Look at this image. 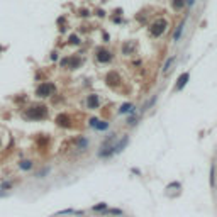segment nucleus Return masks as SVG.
I'll return each instance as SVG.
<instances>
[{
	"label": "nucleus",
	"instance_id": "obj_1",
	"mask_svg": "<svg viewBox=\"0 0 217 217\" xmlns=\"http://www.w3.org/2000/svg\"><path fill=\"white\" fill-rule=\"evenodd\" d=\"M26 115L29 119H34V120L46 119V117H48V109H46L44 105H34V107L27 109Z\"/></svg>",
	"mask_w": 217,
	"mask_h": 217
},
{
	"label": "nucleus",
	"instance_id": "obj_2",
	"mask_svg": "<svg viewBox=\"0 0 217 217\" xmlns=\"http://www.w3.org/2000/svg\"><path fill=\"white\" fill-rule=\"evenodd\" d=\"M54 92V85L53 83H41L39 87H37V90H36V93H37V97H49Z\"/></svg>",
	"mask_w": 217,
	"mask_h": 217
},
{
	"label": "nucleus",
	"instance_id": "obj_3",
	"mask_svg": "<svg viewBox=\"0 0 217 217\" xmlns=\"http://www.w3.org/2000/svg\"><path fill=\"white\" fill-rule=\"evenodd\" d=\"M165 29H166V20L165 19H158L156 22L151 24V34L158 37V36H161L163 32H165Z\"/></svg>",
	"mask_w": 217,
	"mask_h": 217
},
{
	"label": "nucleus",
	"instance_id": "obj_4",
	"mask_svg": "<svg viewBox=\"0 0 217 217\" xmlns=\"http://www.w3.org/2000/svg\"><path fill=\"white\" fill-rule=\"evenodd\" d=\"M97 60L102 61V63H109L112 60V54L105 49H97Z\"/></svg>",
	"mask_w": 217,
	"mask_h": 217
},
{
	"label": "nucleus",
	"instance_id": "obj_5",
	"mask_svg": "<svg viewBox=\"0 0 217 217\" xmlns=\"http://www.w3.org/2000/svg\"><path fill=\"white\" fill-rule=\"evenodd\" d=\"M98 103H100L98 95H88V100H87V105H88V109H97Z\"/></svg>",
	"mask_w": 217,
	"mask_h": 217
},
{
	"label": "nucleus",
	"instance_id": "obj_6",
	"mask_svg": "<svg viewBox=\"0 0 217 217\" xmlns=\"http://www.w3.org/2000/svg\"><path fill=\"white\" fill-rule=\"evenodd\" d=\"M188 78H190V75L188 73H183L180 78H178V83H177V87H175V90H182L183 87L187 85V82H188Z\"/></svg>",
	"mask_w": 217,
	"mask_h": 217
},
{
	"label": "nucleus",
	"instance_id": "obj_7",
	"mask_svg": "<svg viewBox=\"0 0 217 217\" xmlns=\"http://www.w3.org/2000/svg\"><path fill=\"white\" fill-rule=\"evenodd\" d=\"M90 126L95 127V129H102V131H105L109 127L107 122H102V120H97V119H90Z\"/></svg>",
	"mask_w": 217,
	"mask_h": 217
},
{
	"label": "nucleus",
	"instance_id": "obj_8",
	"mask_svg": "<svg viewBox=\"0 0 217 217\" xmlns=\"http://www.w3.org/2000/svg\"><path fill=\"white\" fill-rule=\"evenodd\" d=\"M127 143H129V137H124V139H120L117 144H114V154H115V153H120V151H122V149L127 146Z\"/></svg>",
	"mask_w": 217,
	"mask_h": 217
},
{
	"label": "nucleus",
	"instance_id": "obj_9",
	"mask_svg": "<svg viewBox=\"0 0 217 217\" xmlns=\"http://www.w3.org/2000/svg\"><path fill=\"white\" fill-rule=\"evenodd\" d=\"M56 122H58V126H63V127H68L70 126V117L68 115H58V119H56Z\"/></svg>",
	"mask_w": 217,
	"mask_h": 217
},
{
	"label": "nucleus",
	"instance_id": "obj_10",
	"mask_svg": "<svg viewBox=\"0 0 217 217\" xmlns=\"http://www.w3.org/2000/svg\"><path fill=\"white\" fill-rule=\"evenodd\" d=\"M134 110V107H132V103H124L122 107H120V114H127V112H132Z\"/></svg>",
	"mask_w": 217,
	"mask_h": 217
},
{
	"label": "nucleus",
	"instance_id": "obj_11",
	"mask_svg": "<svg viewBox=\"0 0 217 217\" xmlns=\"http://www.w3.org/2000/svg\"><path fill=\"white\" fill-rule=\"evenodd\" d=\"M183 5H185V0H173V9L180 10L183 9Z\"/></svg>",
	"mask_w": 217,
	"mask_h": 217
},
{
	"label": "nucleus",
	"instance_id": "obj_12",
	"mask_svg": "<svg viewBox=\"0 0 217 217\" xmlns=\"http://www.w3.org/2000/svg\"><path fill=\"white\" fill-rule=\"evenodd\" d=\"M19 166H20L22 170H31V168H32V163L26 160V161H20V163H19Z\"/></svg>",
	"mask_w": 217,
	"mask_h": 217
},
{
	"label": "nucleus",
	"instance_id": "obj_13",
	"mask_svg": "<svg viewBox=\"0 0 217 217\" xmlns=\"http://www.w3.org/2000/svg\"><path fill=\"white\" fill-rule=\"evenodd\" d=\"M182 31H183V24H180V26H178V29H177V32H175V36H173V39H175V41H178V39H180Z\"/></svg>",
	"mask_w": 217,
	"mask_h": 217
},
{
	"label": "nucleus",
	"instance_id": "obj_14",
	"mask_svg": "<svg viewBox=\"0 0 217 217\" xmlns=\"http://www.w3.org/2000/svg\"><path fill=\"white\" fill-rule=\"evenodd\" d=\"M70 44H80V39H78V36H70Z\"/></svg>",
	"mask_w": 217,
	"mask_h": 217
},
{
	"label": "nucleus",
	"instance_id": "obj_15",
	"mask_svg": "<svg viewBox=\"0 0 217 217\" xmlns=\"http://www.w3.org/2000/svg\"><path fill=\"white\" fill-rule=\"evenodd\" d=\"M156 100H158V97H153V98H151V100H149V102H148V103H146V105H144V109H143V110H148V109L151 107L153 103L156 102Z\"/></svg>",
	"mask_w": 217,
	"mask_h": 217
},
{
	"label": "nucleus",
	"instance_id": "obj_16",
	"mask_svg": "<svg viewBox=\"0 0 217 217\" xmlns=\"http://www.w3.org/2000/svg\"><path fill=\"white\" fill-rule=\"evenodd\" d=\"M173 61H175V56H173V58H170V60H168V61H166V65H165V68H163V71H165V73H166V71H168V68H170V65H172V63H173Z\"/></svg>",
	"mask_w": 217,
	"mask_h": 217
},
{
	"label": "nucleus",
	"instance_id": "obj_17",
	"mask_svg": "<svg viewBox=\"0 0 217 217\" xmlns=\"http://www.w3.org/2000/svg\"><path fill=\"white\" fill-rule=\"evenodd\" d=\"M214 172H215V168L212 166V168H210V187L215 185V182H214Z\"/></svg>",
	"mask_w": 217,
	"mask_h": 217
},
{
	"label": "nucleus",
	"instance_id": "obj_18",
	"mask_svg": "<svg viewBox=\"0 0 217 217\" xmlns=\"http://www.w3.org/2000/svg\"><path fill=\"white\" fill-rule=\"evenodd\" d=\"M103 209H107L105 204H98V205H95V207H93V210H103Z\"/></svg>",
	"mask_w": 217,
	"mask_h": 217
},
{
	"label": "nucleus",
	"instance_id": "obj_19",
	"mask_svg": "<svg viewBox=\"0 0 217 217\" xmlns=\"http://www.w3.org/2000/svg\"><path fill=\"white\" fill-rule=\"evenodd\" d=\"M112 214H122V210H119V209H112Z\"/></svg>",
	"mask_w": 217,
	"mask_h": 217
},
{
	"label": "nucleus",
	"instance_id": "obj_20",
	"mask_svg": "<svg viewBox=\"0 0 217 217\" xmlns=\"http://www.w3.org/2000/svg\"><path fill=\"white\" fill-rule=\"evenodd\" d=\"M193 3H195V0H187V5H188V7H192Z\"/></svg>",
	"mask_w": 217,
	"mask_h": 217
},
{
	"label": "nucleus",
	"instance_id": "obj_21",
	"mask_svg": "<svg viewBox=\"0 0 217 217\" xmlns=\"http://www.w3.org/2000/svg\"><path fill=\"white\" fill-rule=\"evenodd\" d=\"M2 195H3V193H0V197H2Z\"/></svg>",
	"mask_w": 217,
	"mask_h": 217
}]
</instances>
